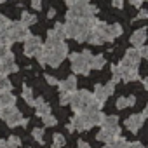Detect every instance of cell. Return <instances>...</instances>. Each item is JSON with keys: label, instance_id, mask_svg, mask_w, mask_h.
<instances>
[{"label": "cell", "instance_id": "cell-1", "mask_svg": "<svg viewBox=\"0 0 148 148\" xmlns=\"http://www.w3.org/2000/svg\"><path fill=\"white\" fill-rule=\"evenodd\" d=\"M66 56H68V45L64 42H51V40H47L44 44V49L37 54V59H38V63L42 66L49 64L52 68H58L64 61Z\"/></svg>", "mask_w": 148, "mask_h": 148}, {"label": "cell", "instance_id": "cell-2", "mask_svg": "<svg viewBox=\"0 0 148 148\" xmlns=\"http://www.w3.org/2000/svg\"><path fill=\"white\" fill-rule=\"evenodd\" d=\"M98 23L96 18H89V19H68L64 26V35L68 38H75L79 42H89L91 33L94 25Z\"/></svg>", "mask_w": 148, "mask_h": 148}, {"label": "cell", "instance_id": "cell-3", "mask_svg": "<svg viewBox=\"0 0 148 148\" xmlns=\"http://www.w3.org/2000/svg\"><path fill=\"white\" fill-rule=\"evenodd\" d=\"M122 35V26L119 23L115 25H108V23H103V21H98L92 28V33H91V38L89 42L94 44V45H101L105 42H112L113 38L120 37Z\"/></svg>", "mask_w": 148, "mask_h": 148}, {"label": "cell", "instance_id": "cell-4", "mask_svg": "<svg viewBox=\"0 0 148 148\" xmlns=\"http://www.w3.org/2000/svg\"><path fill=\"white\" fill-rule=\"evenodd\" d=\"M96 12L98 9L89 4V0H79L77 4L70 5L66 18L68 19H89V18H96Z\"/></svg>", "mask_w": 148, "mask_h": 148}, {"label": "cell", "instance_id": "cell-5", "mask_svg": "<svg viewBox=\"0 0 148 148\" xmlns=\"http://www.w3.org/2000/svg\"><path fill=\"white\" fill-rule=\"evenodd\" d=\"M92 103H94V94L89 92V91H86V89H82V91H75L70 96V103L68 105L71 106V110L75 112V113H82Z\"/></svg>", "mask_w": 148, "mask_h": 148}, {"label": "cell", "instance_id": "cell-6", "mask_svg": "<svg viewBox=\"0 0 148 148\" xmlns=\"http://www.w3.org/2000/svg\"><path fill=\"white\" fill-rule=\"evenodd\" d=\"M91 58H92V54L89 51H86V52H73L70 56V59H71V70L75 71V73L87 75L89 70H91Z\"/></svg>", "mask_w": 148, "mask_h": 148}, {"label": "cell", "instance_id": "cell-7", "mask_svg": "<svg viewBox=\"0 0 148 148\" xmlns=\"http://www.w3.org/2000/svg\"><path fill=\"white\" fill-rule=\"evenodd\" d=\"M0 119L4 122H7L9 127H16V125H26V119L23 117V113L14 106H7V108H0Z\"/></svg>", "mask_w": 148, "mask_h": 148}, {"label": "cell", "instance_id": "cell-8", "mask_svg": "<svg viewBox=\"0 0 148 148\" xmlns=\"http://www.w3.org/2000/svg\"><path fill=\"white\" fill-rule=\"evenodd\" d=\"M28 37H30L28 26H25L21 21H19V23H11V26H9V44L25 42Z\"/></svg>", "mask_w": 148, "mask_h": 148}, {"label": "cell", "instance_id": "cell-9", "mask_svg": "<svg viewBox=\"0 0 148 148\" xmlns=\"http://www.w3.org/2000/svg\"><path fill=\"white\" fill-rule=\"evenodd\" d=\"M44 49V44L38 37L35 35H30L26 40H25V54L26 56H37L40 51Z\"/></svg>", "mask_w": 148, "mask_h": 148}, {"label": "cell", "instance_id": "cell-10", "mask_svg": "<svg viewBox=\"0 0 148 148\" xmlns=\"http://www.w3.org/2000/svg\"><path fill=\"white\" fill-rule=\"evenodd\" d=\"M113 91H115V84H113V82H108V84H105V86L98 84L96 89H94V99L105 105L106 98H110V96L113 94Z\"/></svg>", "mask_w": 148, "mask_h": 148}, {"label": "cell", "instance_id": "cell-11", "mask_svg": "<svg viewBox=\"0 0 148 148\" xmlns=\"http://www.w3.org/2000/svg\"><path fill=\"white\" fill-rule=\"evenodd\" d=\"M70 125L73 127V131H89V129L92 127L91 122H89V119L86 117L84 112H82V113H75V117L71 119Z\"/></svg>", "mask_w": 148, "mask_h": 148}, {"label": "cell", "instance_id": "cell-12", "mask_svg": "<svg viewBox=\"0 0 148 148\" xmlns=\"http://www.w3.org/2000/svg\"><path fill=\"white\" fill-rule=\"evenodd\" d=\"M143 122H145V115L143 113H132L127 120H125V125L131 132H138L141 127H143Z\"/></svg>", "mask_w": 148, "mask_h": 148}, {"label": "cell", "instance_id": "cell-13", "mask_svg": "<svg viewBox=\"0 0 148 148\" xmlns=\"http://www.w3.org/2000/svg\"><path fill=\"white\" fill-rule=\"evenodd\" d=\"M120 66V75H122V80H138L139 79V73H138V66H127V64H119Z\"/></svg>", "mask_w": 148, "mask_h": 148}, {"label": "cell", "instance_id": "cell-14", "mask_svg": "<svg viewBox=\"0 0 148 148\" xmlns=\"http://www.w3.org/2000/svg\"><path fill=\"white\" fill-rule=\"evenodd\" d=\"M141 61V54H139V49L132 47V49H127L124 59H122V64H127V66H138V63Z\"/></svg>", "mask_w": 148, "mask_h": 148}, {"label": "cell", "instance_id": "cell-15", "mask_svg": "<svg viewBox=\"0 0 148 148\" xmlns=\"http://www.w3.org/2000/svg\"><path fill=\"white\" fill-rule=\"evenodd\" d=\"M18 71V64L14 61V56L9 54L2 63H0V73L2 75H9V73H16Z\"/></svg>", "mask_w": 148, "mask_h": 148}, {"label": "cell", "instance_id": "cell-16", "mask_svg": "<svg viewBox=\"0 0 148 148\" xmlns=\"http://www.w3.org/2000/svg\"><path fill=\"white\" fill-rule=\"evenodd\" d=\"M58 87H59V92H66V94H73L77 91V79L70 75L68 79H64L63 82H58Z\"/></svg>", "mask_w": 148, "mask_h": 148}, {"label": "cell", "instance_id": "cell-17", "mask_svg": "<svg viewBox=\"0 0 148 148\" xmlns=\"http://www.w3.org/2000/svg\"><path fill=\"white\" fill-rule=\"evenodd\" d=\"M66 38V35H64V26L63 25H56L54 28H51L49 32H47V40H51V42H63Z\"/></svg>", "mask_w": 148, "mask_h": 148}, {"label": "cell", "instance_id": "cell-18", "mask_svg": "<svg viewBox=\"0 0 148 148\" xmlns=\"http://www.w3.org/2000/svg\"><path fill=\"white\" fill-rule=\"evenodd\" d=\"M101 129H108V131H113V132H120L119 117L117 115H105L103 120H101Z\"/></svg>", "mask_w": 148, "mask_h": 148}, {"label": "cell", "instance_id": "cell-19", "mask_svg": "<svg viewBox=\"0 0 148 148\" xmlns=\"http://www.w3.org/2000/svg\"><path fill=\"white\" fill-rule=\"evenodd\" d=\"M119 138H120V132H113V131H108V129H101L98 132V136H96V139L98 141H103L105 145H112Z\"/></svg>", "mask_w": 148, "mask_h": 148}, {"label": "cell", "instance_id": "cell-20", "mask_svg": "<svg viewBox=\"0 0 148 148\" xmlns=\"http://www.w3.org/2000/svg\"><path fill=\"white\" fill-rule=\"evenodd\" d=\"M146 37H148V33H146V30H145V28H141V30H136V32L131 35V44H132L136 49H139V47H143V45H145V42H146Z\"/></svg>", "mask_w": 148, "mask_h": 148}, {"label": "cell", "instance_id": "cell-21", "mask_svg": "<svg viewBox=\"0 0 148 148\" xmlns=\"http://www.w3.org/2000/svg\"><path fill=\"white\" fill-rule=\"evenodd\" d=\"M16 105V98L11 94V91L0 92V108H7V106H14Z\"/></svg>", "mask_w": 148, "mask_h": 148}, {"label": "cell", "instance_id": "cell-22", "mask_svg": "<svg viewBox=\"0 0 148 148\" xmlns=\"http://www.w3.org/2000/svg\"><path fill=\"white\" fill-rule=\"evenodd\" d=\"M35 110H37V115L38 117H42V115H45V113H51V106L42 99V98H38V99H35Z\"/></svg>", "mask_w": 148, "mask_h": 148}, {"label": "cell", "instance_id": "cell-23", "mask_svg": "<svg viewBox=\"0 0 148 148\" xmlns=\"http://www.w3.org/2000/svg\"><path fill=\"white\" fill-rule=\"evenodd\" d=\"M134 103H136V98L134 96H122V98H119L117 99V108L119 110H122V108H125V106H134Z\"/></svg>", "mask_w": 148, "mask_h": 148}, {"label": "cell", "instance_id": "cell-24", "mask_svg": "<svg viewBox=\"0 0 148 148\" xmlns=\"http://www.w3.org/2000/svg\"><path fill=\"white\" fill-rule=\"evenodd\" d=\"M21 23L25 25V26H32V25H35L37 23V16L35 14H30L28 11H23V14H21Z\"/></svg>", "mask_w": 148, "mask_h": 148}, {"label": "cell", "instance_id": "cell-25", "mask_svg": "<svg viewBox=\"0 0 148 148\" xmlns=\"http://www.w3.org/2000/svg\"><path fill=\"white\" fill-rule=\"evenodd\" d=\"M105 64H106L105 56H92V58H91V68H92V70H101Z\"/></svg>", "mask_w": 148, "mask_h": 148}, {"label": "cell", "instance_id": "cell-26", "mask_svg": "<svg viewBox=\"0 0 148 148\" xmlns=\"http://www.w3.org/2000/svg\"><path fill=\"white\" fill-rule=\"evenodd\" d=\"M23 98H25V103L28 105V106H33L35 105V98H33V91L28 87V86H25L23 87Z\"/></svg>", "mask_w": 148, "mask_h": 148}, {"label": "cell", "instance_id": "cell-27", "mask_svg": "<svg viewBox=\"0 0 148 148\" xmlns=\"http://www.w3.org/2000/svg\"><path fill=\"white\" fill-rule=\"evenodd\" d=\"M11 89H12V84L7 79V75H2V73H0V92H5V91H11Z\"/></svg>", "mask_w": 148, "mask_h": 148}, {"label": "cell", "instance_id": "cell-28", "mask_svg": "<svg viewBox=\"0 0 148 148\" xmlns=\"http://www.w3.org/2000/svg\"><path fill=\"white\" fill-rule=\"evenodd\" d=\"M9 47H11V45H7V44H0V63H2L9 54H12Z\"/></svg>", "mask_w": 148, "mask_h": 148}, {"label": "cell", "instance_id": "cell-29", "mask_svg": "<svg viewBox=\"0 0 148 148\" xmlns=\"http://www.w3.org/2000/svg\"><path fill=\"white\" fill-rule=\"evenodd\" d=\"M21 145V139L16 138V136H11L7 141H5V148H18Z\"/></svg>", "mask_w": 148, "mask_h": 148}, {"label": "cell", "instance_id": "cell-30", "mask_svg": "<svg viewBox=\"0 0 148 148\" xmlns=\"http://www.w3.org/2000/svg\"><path fill=\"white\" fill-rule=\"evenodd\" d=\"M42 120H44V125H47V127H52V125H56V119L51 115V113H45V115H42Z\"/></svg>", "mask_w": 148, "mask_h": 148}, {"label": "cell", "instance_id": "cell-31", "mask_svg": "<svg viewBox=\"0 0 148 148\" xmlns=\"http://www.w3.org/2000/svg\"><path fill=\"white\" fill-rule=\"evenodd\" d=\"M52 139H54L52 143H54V146H56V148H61V146H64V145H66V139H64V136H63V134H54V138H52Z\"/></svg>", "mask_w": 148, "mask_h": 148}, {"label": "cell", "instance_id": "cell-32", "mask_svg": "<svg viewBox=\"0 0 148 148\" xmlns=\"http://www.w3.org/2000/svg\"><path fill=\"white\" fill-rule=\"evenodd\" d=\"M32 134H33V138H35L38 143H44V129H42V127H35Z\"/></svg>", "mask_w": 148, "mask_h": 148}, {"label": "cell", "instance_id": "cell-33", "mask_svg": "<svg viewBox=\"0 0 148 148\" xmlns=\"http://www.w3.org/2000/svg\"><path fill=\"white\" fill-rule=\"evenodd\" d=\"M70 96H71V94L61 92V96H59V98H61V99H59V103H61V105H68V103H70Z\"/></svg>", "mask_w": 148, "mask_h": 148}, {"label": "cell", "instance_id": "cell-34", "mask_svg": "<svg viewBox=\"0 0 148 148\" xmlns=\"http://www.w3.org/2000/svg\"><path fill=\"white\" fill-rule=\"evenodd\" d=\"M9 25H11V21H9L5 16L0 14V28H5V26H9Z\"/></svg>", "mask_w": 148, "mask_h": 148}, {"label": "cell", "instance_id": "cell-35", "mask_svg": "<svg viewBox=\"0 0 148 148\" xmlns=\"http://www.w3.org/2000/svg\"><path fill=\"white\" fill-rule=\"evenodd\" d=\"M139 54H141V58H146V59H148V45L139 47Z\"/></svg>", "mask_w": 148, "mask_h": 148}, {"label": "cell", "instance_id": "cell-36", "mask_svg": "<svg viewBox=\"0 0 148 148\" xmlns=\"http://www.w3.org/2000/svg\"><path fill=\"white\" fill-rule=\"evenodd\" d=\"M112 4L115 9H122L124 7V0H112Z\"/></svg>", "mask_w": 148, "mask_h": 148}, {"label": "cell", "instance_id": "cell-37", "mask_svg": "<svg viewBox=\"0 0 148 148\" xmlns=\"http://www.w3.org/2000/svg\"><path fill=\"white\" fill-rule=\"evenodd\" d=\"M45 80H47L51 86H58V79H54L52 75H45Z\"/></svg>", "mask_w": 148, "mask_h": 148}, {"label": "cell", "instance_id": "cell-38", "mask_svg": "<svg viewBox=\"0 0 148 148\" xmlns=\"http://www.w3.org/2000/svg\"><path fill=\"white\" fill-rule=\"evenodd\" d=\"M32 7H33L35 11H38V9L42 7V2H40V0H32Z\"/></svg>", "mask_w": 148, "mask_h": 148}, {"label": "cell", "instance_id": "cell-39", "mask_svg": "<svg viewBox=\"0 0 148 148\" xmlns=\"http://www.w3.org/2000/svg\"><path fill=\"white\" fill-rule=\"evenodd\" d=\"M146 18H148V12H146V11H145V9H141V11H139V14H138V18H136V19H146Z\"/></svg>", "mask_w": 148, "mask_h": 148}, {"label": "cell", "instance_id": "cell-40", "mask_svg": "<svg viewBox=\"0 0 148 148\" xmlns=\"http://www.w3.org/2000/svg\"><path fill=\"white\" fill-rule=\"evenodd\" d=\"M77 148H92L89 143H86V141H79V145H77Z\"/></svg>", "mask_w": 148, "mask_h": 148}, {"label": "cell", "instance_id": "cell-41", "mask_svg": "<svg viewBox=\"0 0 148 148\" xmlns=\"http://www.w3.org/2000/svg\"><path fill=\"white\" fill-rule=\"evenodd\" d=\"M129 148H145L141 143H138V141H134V143H129Z\"/></svg>", "mask_w": 148, "mask_h": 148}, {"label": "cell", "instance_id": "cell-42", "mask_svg": "<svg viewBox=\"0 0 148 148\" xmlns=\"http://www.w3.org/2000/svg\"><path fill=\"white\" fill-rule=\"evenodd\" d=\"M143 2H145V0H131V4H132L134 7H141Z\"/></svg>", "mask_w": 148, "mask_h": 148}, {"label": "cell", "instance_id": "cell-43", "mask_svg": "<svg viewBox=\"0 0 148 148\" xmlns=\"http://www.w3.org/2000/svg\"><path fill=\"white\" fill-rule=\"evenodd\" d=\"M64 2H66V5L70 7V5H73V4H77V2H79V0H64Z\"/></svg>", "mask_w": 148, "mask_h": 148}, {"label": "cell", "instance_id": "cell-44", "mask_svg": "<svg viewBox=\"0 0 148 148\" xmlns=\"http://www.w3.org/2000/svg\"><path fill=\"white\" fill-rule=\"evenodd\" d=\"M54 14H56V11H54V9H49V14H47V16H49V18H54Z\"/></svg>", "mask_w": 148, "mask_h": 148}, {"label": "cell", "instance_id": "cell-45", "mask_svg": "<svg viewBox=\"0 0 148 148\" xmlns=\"http://www.w3.org/2000/svg\"><path fill=\"white\" fill-rule=\"evenodd\" d=\"M143 86H145V89H146V91H148V77H146V79H145V80H143Z\"/></svg>", "mask_w": 148, "mask_h": 148}, {"label": "cell", "instance_id": "cell-46", "mask_svg": "<svg viewBox=\"0 0 148 148\" xmlns=\"http://www.w3.org/2000/svg\"><path fill=\"white\" fill-rule=\"evenodd\" d=\"M143 115H145V119H148V105H146V108H145V112H143Z\"/></svg>", "mask_w": 148, "mask_h": 148}, {"label": "cell", "instance_id": "cell-47", "mask_svg": "<svg viewBox=\"0 0 148 148\" xmlns=\"http://www.w3.org/2000/svg\"><path fill=\"white\" fill-rule=\"evenodd\" d=\"M0 148H5V141H2V139H0Z\"/></svg>", "mask_w": 148, "mask_h": 148}, {"label": "cell", "instance_id": "cell-48", "mask_svg": "<svg viewBox=\"0 0 148 148\" xmlns=\"http://www.w3.org/2000/svg\"><path fill=\"white\" fill-rule=\"evenodd\" d=\"M103 148H115V146H113V145H105Z\"/></svg>", "mask_w": 148, "mask_h": 148}, {"label": "cell", "instance_id": "cell-49", "mask_svg": "<svg viewBox=\"0 0 148 148\" xmlns=\"http://www.w3.org/2000/svg\"><path fill=\"white\" fill-rule=\"evenodd\" d=\"M4 2H5V0H0V4H4Z\"/></svg>", "mask_w": 148, "mask_h": 148}, {"label": "cell", "instance_id": "cell-50", "mask_svg": "<svg viewBox=\"0 0 148 148\" xmlns=\"http://www.w3.org/2000/svg\"><path fill=\"white\" fill-rule=\"evenodd\" d=\"M146 2H148V0H146Z\"/></svg>", "mask_w": 148, "mask_h": 148}]
</instances>
